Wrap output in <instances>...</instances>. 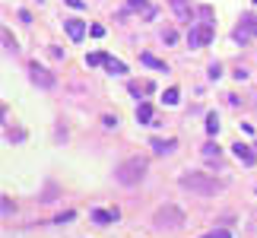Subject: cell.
Masks as SVG:
<instances>
[{
    "label": "cell",
    "instance_id": "18",
    "mask_svg": "<svg viewBox=\"0 0 257 238\" xmlns=\"http://www.w3.org/2000/svg\"><path fill=\"white\" fill-rule=\"evenodd\" d=\"M3 48H6V51H16V42H13V35L6 29H3Z\"/></svg>",
    "mask_w": 257,
    "mask_h": 238
},
{
    "label": "cell",
    "instance_id": "2",
    "mask_svg": "<svg viewBox=\"0 0 257 238\" xmlns=\"http://www.w3.org/2000/svg\"><path fill=\"white\" fill-rule=\"evenodd\" d=\"M178 181H181V187L194 190V194H200V197H209V194H216V190L222 187L216 178H206V175H200V172H184Z\"/></svg>",
    "mask_w": 257,
    "mask_h": 238
},
{
    "label": "cell",
    "instance_id": "17",
    "mask_svg": "<svg viewBox=\"0 0 257 238\" xmlns=\"http://www.w3.org/2000/svg\"><path fill=\"white\" fill-rule=\"evenodd\" d=\"M206 131H209V133L219 131V118H216V114H209V118H206Z\"/></svg>",
    "mask_w": 257,
    "mask_h": 238
},
{
    "label": "cell",
    "instance_id": "15",
    "mask_svg": "<svg viewBox=\"0 0 257 238\" xmlns=\"http://www.w3.org/2000/svg\"><path fill=\"white\" fill-rule=\"evenodd\" d=\"M105 57H108V54L96 51V54H89V57H86V64H89V67H99V64H105Z\"/></svg>",
    "mask_w": 257,
    "mask_h": 238
},
{
    "label": "cell",
    "instance_id": "7",
    "mask_svg": "<svg viewBox=\"0 0 257 238\" xmlns=\"http://www.w3.org/2000/svg\"><path fill=\"white\" fill-rule=\"evenodd\" d=\"M64 29H67V35H70L73 42H83V35H86V23L83 19H67Z\"/></svg>",
    "mask_w": 257,
    "mask_h": 238
},
{
    "label": "cell",
    "instance_id": "24",
    "mask_svg": "<svg viewBox=\"0 0 257 238\" xmlns=\"http://www.w3.org/2000/svg\"><path fill=\"white\" fill-rule=\"evenodd\" d=\"M67 3H70L73 10H79V6H83V0H67Z\"/></svg>",
    "mask_w": 257,
    "mask_h": 238
},
{
    "label": "cell",
    "instance_id": "16",
    "mask_svg": "<svg viewBox=\"0 0 257 238\" xmlns=\"http://www.w3.org/2000/svg\"><path fill=\"white\" fill-rule=\"evenodd\" d=\"M204 159H219V146L216 143H206L204 146Z\"/></svg>",
    "mask_w": 257,
    "mask_h": 238
},
{
    "label": "cell",
    "instance_id": "25",
    "mask_svg": "<svg viewBox=\"0 0 257 238\" xmlns=\"http://www.w3.org/2000/svg\"><path fill=\"white\" fill-rule=\"evenodd\" d=\"M254 153H257V143H254Z\"/></svg>",
    "mask_w": 257,
    "mask_h": 238
},
{
    "label": "cell",
    "instance_id": "6",
    "mask_svg": "<svg viewBox=\"0 0 257 238\" xmlns=\"http://www.w3.org/2000/svg\"><path fill=\"white\" fill-rule=\"evenodd\" d=\"M29 77L35 86H42V89H54V73H48L42 64H29Z\"/></svg>",
    "mask_w": 257,
    "mask_h": 238
},
{
    "label": "cell",
    "instance_id": "13",
    "mask_svg": "<svg viewBox=\"0 0 257 238\" xmlns=\"http://www.w3.org/2000/svg\"><path fill=\"white\" fill-rule=\"evenodd\" d=\"M102 67H105L108 73H111V77H124V73H127V67L121 64V60H114V57H105V64H102Z\"/></svg>",
    "mask_w": 257,
    "mask_h": 238
},
{
    "label": "cell",
    "instance_id": "5",
    "mask_svg": "<svg viewBox=\"0 0 257 238\" xmlns=\"http://www.w3.org/2000/svg\"><path fill=\"white\" fill-rule=\"evenodd\" d=\"M155 222H159V226L175 229V226H181V222H184V213H181L178 207H162V210H155Z\"/></svg>",
    "mask_w": 257,
    "mask_h": 238
},
{
    "label": "cell",
    "instance_id": "4",
    "mask_svg": "<svg viewBox=\"0 0 257 238\" xmlns=\"http://www.w3.org/2000/svg\"><path fill=\"white\" fill-rule=\"evenodd\" d=\"M213 23H200V26H191V32H187V45L191 48H204L213 42Z\"/></svg>",
    "mask_w": 257,
    "mask_h": 238
},
{
    "label": "cell",
    "instance_id": "10",
    "mask_svg": "<svg viewBox=\"0 0 257 238\" xmlns=\"http://www.w3.org/2000/svg\"><path fill=\"white\" fill-rule=\"evenodd\" d=\"M150 146H153V153H155V156H165V153H172L178 143H175V140H159V137H153V140H150Z\"/></svg>",
    "mask_w": 257,
    "mask_h": 238
},
{
    "label": "cell",
    "instance_id": "9",
    "mask_svg": "<svg viewBox=\"0 0 257 238\" xmlns=\"http://www.w3.org/2000/svg\"><path fill=\"white\" fill-rule=\"evenodd\" d=\"M114 219H118V210H92V222L96 226H108Z\"/></svg>",
    "mask_w": 257,
    "mask_h": 238
},
{
    "label": "cell",
    "instance_id": "26",
    "mask_svg": "<svg viewBox=\"0 0 257 238\" xmlns=\"http://www.w3.org/2000/svg\"><path fill=\"white\" fill-rule=\"evenodd\" d=\"M254 3H257V0H254Z\"/></svg>",
    "mask_w": 257,
    "mask_h": 238
},
{
    "label": "cell",
    "instance_id": "14",
    "mask_svg": "<svg viewBox=\"0 0 257 238\" xmlns=\"http://www.w3.org/2000/svg\"><path fill=\"white\" fill-rule=\"evenodd\" d=\"M162 102H165V105H178V102H181V92L172 86V89H165V95H162Z\"/></svg>",
    "mask_w": 257,
    "mask_h": 238
},
{
    "label": "cell",
    "instance_id": "12",
    "mask_svg": "<svg viewBox=\"0 0 257 238\" xmlns=\"http://www.w3.org/2000/svg\"><path fill=\"white\" fill-rule=\"evenodd\" d=\"M140 64L153 67V70H168V67H165V60H159V57H155V54H150V51H143V54H140Z\"/></svg>",
    "mask_w": 257,
    "mask_h": 238
},
{
    "label": "cell",
    "instance_id": "19",
    "mask_svg": "<svg viewBox=\"0 0 257 238\" xmlns=\"http://www.w3.org/2000/svg\"><path fill=\"white\" fill-rule=\"evenodd\" d=\"M175 38H178V32H175V29H165V32H162V42H165V45H172Z\"/></svg>",
    "mask_w": 257,
    "mask_h": 238
},
{
    "label": "cell",
    "instance_id": "21",
    "mask_svg": "<svg viewBox=\"0 0 257 238\" xmlns=\"http://www.w3.org/2000/svg\"><path fill=\"white\" fill-rule=\"evenodd\" d=\"M219 77H222V67L213 64V67H209V79H219Z\"/></svg>",
    "mask_w": 257,
    "mask_h": 238
},
{
    "label": "cell",
    "instance_id": "20",
    "mask_svg": "<svg viewBox=\"0 0 257 238\" xmlns=\"http://www.w3.org/2000/svg\"><path fill=\"white\" fill-rule=\"evenodd\" d=\"M130 10H150V3L146 0H130Z\"/></svg>",
    "mask_w": 257,
    "mask_h": 238
},
{
    "label": "cell",
    "instance_id": "11",
    "mask_svg": "<svg viewBox=\"0 0 257 238\" xmlns=\"http://www.w3.org/2000/svg\"><path fill=\"white\" fill-rule=\"evenodd\" d=\"M137 121H140V124H155V121H153V105H150V102H140V105H137Z\"/></svg>",
    "mask_w": 257,
    "mask_h": 238
},
{
    "label": "cell",
    "instance_id": "8",
    "mask_svg": "<svg viewBox=\"0 0 257 238\" xmlns=\"http://www.w3.org/2000/svg\"><path fill=\"white\" fill-rule=\"evenodd\" d=\"M232 153L238 156V159L245 162V165H254V162H257V153H254L251 146H245V143H235V146H232Z\"/></svg>",
    "mask_w": 257,
    "mask_h": 238
},
{
    "label": "cell",
    "instance_id": "1",
    "mask_svg": "<svg viewBox=\"0 0 257 238\" xmlns=\"http://www.w3.org/2000/svg\"><path fill=\"white\" fill-rule=\"evenodd\" d=\"M146 175V159H140V156H130V159H124L118 168H114V178H118V185H140Z\"/></svg>",
    "mask_w": 257,
    "mask_h": 238
},
{
    "label": "cell",
    "instance_id": "3",
    "mask_svg": "<svg viewBox=\"0 0 257 238\" xmlns=\"http://www.w3.org/2000/svg\"><path fill=\"white\" fill-rule=\"evenodd\" d=\"M232 35H235V42H241V45L251 42V38H257V16H254V13H245V16H241V23L235 26Z\"/></svg>",
    "mask_w": 257,
    "mask_h": 238
},
{
    "label": "cell",
    "instance_id": "22",
    "mask_svg": "<svg viewBox=\"0 0 257 238\" xmlns=\"http://www.w3.org/2000/svg\"><path fill=\"white\" fill-rule=\"evenodd\" d=\"M102 121H105V127H118V118H114V114H105Z\"/></svg>",
    "mask_w": 257,
    "mask_h": 238
},
{
    "label": "cell",
    "instance_id": "27",
    "mask_svg": "<svg viewBox=\"0 0 257 238\" xmlns=\"http://www.w3.org/2000/svg\"><path fill=\"white\" fill-rule=\"evenodd\" d=\"M254 190H257V187H254Z\"/></svg>",
    "mask_w": 257,
    "mask_h": 238
},
{
    "label": "cell",
    "instance_id": "23",
    "mask_svg": "<svg viewBox=\"0 0 257 238\" xmlns=\"http://www.w3.org/2000/svg\"><path fill=\"white\" fill-rule=\"evenodd\" d=\"M209 238H232V235H229L226 229H219V232H213V235H209Z\"/></svg>",
    "mask_w": 257,
    "mask_h": 238
}]
</instances>
